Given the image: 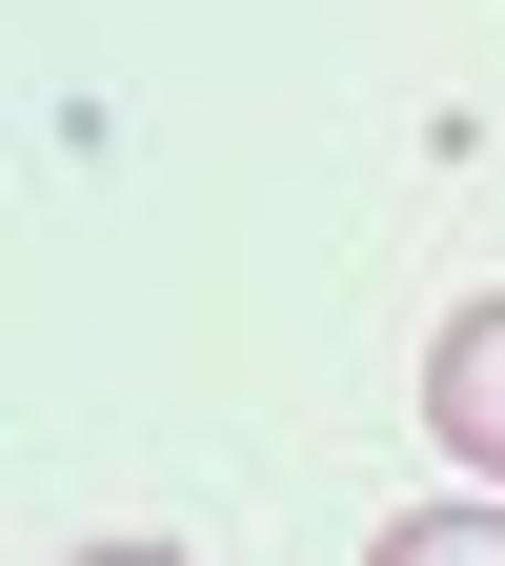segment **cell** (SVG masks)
Listing matches in <instances>:
<instances>
[{"mask_svg": "<svg viewBox=\"0 0 505 566\" xmlns=\"http://www.w3.org/2000/svg\"><path fill=\"white\" fill-rule=\"evenodd\" d=\"M424 424L505 485V304H445V344H424Z\"/></svg>", "mask_w": 505, "mask_h": 566, "instance_id": "6da1fadb", "label": "cell"}, {"mask_svg": "<svg viewBox=\"0 0 505 566\" xmlns=\"http://www.w3.org/2000/svg\"><path fill=\"white\" fill-rule=\"evenodd\" d=\"M61 566H182V546H61Z\"/></svg>", "mask_w": 505, "mask_h": 566, "instance_id": "3957f363", "label": "cell"}, {"mask_svg": "<svg viewBox=\"0 0 505 566\" xmlns=\"http://www.w3.org/2000/svg\"><path fill=\"white\" fill-rule=\"evenodd\" d=\"M365 566H505V506H404Z\"/></svg>", "mask_w": 505, "mask_h": 566, "instance_id": "7a4b0ae2", "label": "cell"}]
</instances>
